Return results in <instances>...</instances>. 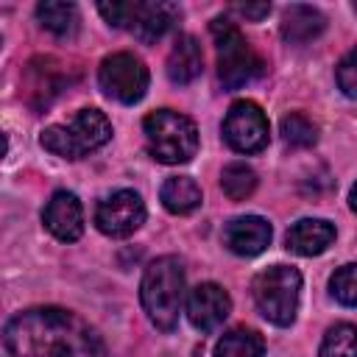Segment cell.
<instances>
[{
	"label": "cell",
	"mask_w": 357,
	"mask_h": 357,
	"mask_svg": "<svg viewBox=\"0 0 357 357\" xmlns=\"http://www.w3.org/2000/svg\"><path fill=\"white\" fill-rule=\"evenodd\" d=\"M3 340L14 357H103L95 329L59 307H33L14 315Z\"/></svg>",
	"instance_id": "cell-1"
},
{
	"label": "cell",
	"mask_w": 357,
	"mask_h": 357,
	"mask_svg": "<svg viewBox=\"0 0 357 357\" xmlns=\"http://www.w3.org/2000/svg\"><path fill=\"white\" fill-rule=\"evenodd\" d=\"M181 296H184V268L176 257H159L145 268L139 298L148 312V318L162 329L170 332L181 312Z\"/></svg>",
	"instance_id": "cell-2"
},
{
	"label": "cell",
	"mask_w": 357,
	"mask_h": 357,
	"mask_svg": "<svg viewBox=\"0 0 357 357\" xmlns=\"http://www.w3.org/2000/svg\"><path fill=\"white\" fill-rule=\"evenodd\" d=\"M145 142L153 159L165 165H181L190 162L198 151V128L190 117L173 112V109H159L151 112L142 120Z\"/></svg>",
	"instance_id": "cell-3"
},
{
	"label": "cell",
	"mask_w": 357,
	"mask_h": 357,
	"mask_svg": "<svg viewBox=\"0 0 357 357\" xmlns=\"http://www.w3.org/2000/svg\"><path fill=\"white\" fill-rule=\"evenodd\" d=\"M112 137V123L98 109H81L70 123L64 126H47L39 137L42 148L61 156V159H81L100 145H106Z\"/></svg>",
	"instance_id": "cell-4"
},
{
	"label": "cell",
	"mask_w": 357,
	"mask_h": 357,
	"mask_svg": "<svg viewBox=\"0 0 357 357\" xmlns=\"http://www.w3.org/2000/svg\"><path fill=\"white\" fill-rule=\"evenodd\" d=\"M209 28L218 45V75L226 89H240L262 75V59L229 17H215Z\"/></svg>",
	"instance_id": "cell-5"
},
{
	"label": "cell",
	"mask_w": 357,
	"mask_h": 357,
	"mask_svg": "<svg viewBox=\"0 0 357 357\" xmlns=\"http://www.w3.org/2000/svg\"><path fill=\"white\" fill-rule=\"evenodd\" d=\"M257 310L276 326H290L298 310L301 273L293 265H271L254 276L251 284Z\"/></svg>",
	"instance_id": "cell-6"
},
{
	"label": "cell",
	"mask_w": 357,
	"mask_h": 357,
	"mask_svg": "<svg viewBox=\"0 0 357 357\" xmlns=\"http://www.w3.org/2000/svg\"><path fill=\"white\" fill-rule=\"evenodd\" d=\"M98 11L103 14V20L109 25L128 28L142 42L162 39L170 31V25L178 20V6H173V3H145V0L123 3V0H112V3H98Z\"/></svg>",
	"instance_id": "cell-7"
},
{
	"label": "cell",
	"mask_w": 357,
	"mask_h": 357,
	"mask_svg": "<svg viewBox=\"0 0 357 357\" xmlns=\"http://www.w3.org/2000/svg\"><path fill=\"white\" fill-rule=\"evenodd\" d=\"M98 81L109 98L120 103H137L142 100L151 75H148V67L134 53H112L100 61Z\"/></svg>",
	"instance_id": "cell-8"
},
{
	"label": "cell",
	"mask_w": 357,
	"mask_h": 357,
	"mask_svg": "<svg viewBox=\"0 0 357 357\" xmlns=\"http://www.w3.org/2000/svg\"><path fill=\"white\" fill-rule=\"evenodd\" d=\"M268 117L254 100H237L231 103L226 120H223V137L226 142L240 153H257L268 145Z\"/></svg>",
	"instance_id": "cell-9"
},
{
	"label": "cell",
	"mask_w": 357,
	"mask_h": 357,
	"mask_svg": "<svg viewBox=\"0 0 357 357\" xmlns=\"http://www.w3.org/2000/svg\"><path fill=\"white\" fill-rule=\"evenodd\" d=\"M145 220V204L134 190H117L95 209V223L109 237H128Z\"/></svg>",
	"instance_id": "cell-10"
},
{
	"label": "cell",
	"mask_w": 357,
	"mask_h": 357,
	"mask_svg": "<svg viewBox=\"0 0 357 357\" xmlns=\"http://www.w3.org/2000/svg\"><path fill=\"white\" fill-rule=\"evenodd\" d=\"M229 312H231V298L215 282H201L187 296V318L201 332L218 329L229 318Z\"/></svg>",
	"instance_id": "cell-11"
},
{
	"label": "cell",
	"mask_w": 357,
	"mask_h": 357,
	"mask_svg": "<svg viewBox=\"0 0 357 357\" xmlns=\"http://www.w3.org/2000/svg\"><path fill=\"white\" fill-rule=\"evenodd\" d=\"M42 220H45V226H47V231L53 237H59L64 243H73L84 231V209H81V201L73 192L59 190L47 201V206L42 212Z\"/></svg>",
	"instance_id": "cell-12"
},
{
	"label": "cell",
	"mask_w": 357,
	"mask_h": 357,
	"mask_svg": "<svg viewBox=\"0 0 357 357\" xmlns=\"http://www.w3.org/2000/svg\"><path fill=\"white\" fill-rule=\"evenodd\" d=\"M271 223L259 215H243L234 218L226 231H223V243L229 245V251L240 254V257H257L268 248L271 243Z\"/></svg>",
	"instance_id": "cell-13"
},
{
	"label": "cell",
	"mask_w": 357,
	"mask_h": 357,
	"mask_svg": "<svg viewBox=\"0 0 357 357\" xmlns=\"http://www.w3.org/2000/svg\"><path fill=\"white\" fill-rule=\"evenodd\" d=\"M332 240H335V226L321 218H304V220L293 223L284 237L287 248L301 257H315V254L326 251L332 245Z\"/></svg>",
	"instance_id": "cell-14"
},
{
	"label": "cell",
	"mask_w": 357,
	"mask_h": 357,
	"mask_svg": "<svg viewBox=\"0 0 357 357\" xmlns=\"http://www.w3.org/2000/svg\"><path fill=\"white\" fill-rule=\"evenodd\" d=\"M204 70V53L195 36L184 33L176 39L170 56H167V75L173 84H190L201 75Z\"/></svg>",
	"instance_id": "cell-15"
},
{
	"label": "cell",
	"mask_w": 357,
	"mask_h": 357,
	"mask_svg": "<svg viewBox=\"0 0 357 357\" xmlns=\"http://www.w3.org/2000/svg\"><path fill=\"white\" fill-rule=\"evenodd\" d=\"M326 28V20L318 8L312 6H290L284 8L282 17V36L290 45H304L310 39H315L321 31Z\"/></svg>",
	"instance_id": "cell-16"
},
{
	"label": "cell",
	"mask_w": 357,
	"mask_h": 357,
	"mask_svg": "<svg viewBox=\"0 0 357 357\" xmlns=\"http://www.w3.org/2000/svg\"><path fill=\"white\" fill-rule=\"evenodd\" d=\"M159 198H162V204H165L167 212L187 215L195 206H201V187L190 176H173V178H167L162 184Z\"/></svg>",
	"instance_id": "cell-17"
},
{
	"label": "cell",
	"mask_w": 357,
	"mask_h": 357,
	"mask_svg": "<svg viewBox=\"0 0 357 357\" xmlns=\"http://www.w3.org/2000/svg\"><path fill=\"white\" fill-rule=\"evenodd\" d=\"M262 351H265L262 335L245 326L226 332L215 346V357H262Z\"/></svg>",
	"instance_id": "cell-18"
},
{
	"label": "cell",
	"mask_w": 357,
	"mask_h": 357,
	"mask_svg": "<svg viewBox=\"0 0 357 357\" xmlns=\"http://www.w3.org/2000/svg\"><path fill=\"white\" fill-rule=\"evenodd\" d=\"M36 17L56 36H73L78 31V8L73 3H53V0L39 3Z\"/></svg>",
	"instance_id": "cell-19"
},
{
	"label": "cell",
	"mask_w": 357,
	"mask_h": 357,
	"mask_svg": "<svg viewBox=\"0 0 357 357\" xmlns=\"http://www.w3.org/2000/svg\"><path fill=\"white\" fill-rule=\"evenodd\" d=\"M318 357H357V326L335 324L318 349Z\"/></svg>",
	"instance_id": "cell-20"
},
{
	"label": "cell",
	"mask_w": 357,
	"mask_h": 357,
	"mask_svg": "<svg viewBox=\"0 0 357 357\" xmlns=\"http://www.w3.org/2000/svg\"><path fill=\"white\" fill-rule=\"evenodd\" d=\"M220 187H223V192H226L231 201H245V198L257 190V173H254L248 165L234 162V165L223 167Z\"/></svg>",
	"instance_id": "cell-21"
},
{
	"label": "cell",
	"mask_w": 357,
	"mask_h": 357,
	"mask_svg": "<svg viewBox=\"0 0 357 357\" xmlns=\"http://www.w3.org/2000/svg\"><path fill=\"white\" fill-rule=\"evenodd\" d=\"M282 137H284V142H290L296 148H310L318 139V128L310 117L293 112V114L282 117Z\"/></svg>",
	"instance_id": "cell-22"
},
{
	"label": "cell",
	"mask_w": 357,
	"mask_h": 357,
	"mask_svg": "<svg viewBox=\"0 0 357 357\" xmlns=\"http://www.w3.org/2000/svg\"><path fill=\"white\" fill-rule=\"evenodd\" d=\"M329 290L340 304L357 307V262H349V265L337 268L329 279Z\"/></svg>",
	"instance_id": "cell-23"
},
{
	"label": "cell",
	"mask_w": 357,
	"mask_h": 357,
	"mask_svg": "<svg viewBox=\"0 0 357 357\" xmlns=\"http://www.w3.org/2000/svg\"><path fill=\"white\" fill-rule=\"evenodd\" d=\"M337 86L343 89V95L357 98V47H351L340 64H337Z\"/></svg>",
	"instance_id": "cell-24"
},
{
	"label": "cell",
	"mask_w": 357,
	"mask_h": 357,
	"mask_svg": "<svg viewBox=\"0 0 357 357\" xmlns=\"http://www.w3.org/2000/svg\"><path fill=\"white\" fill-rule=\"evenodd\" d=\"M231 11H237L240 17H248V20H262L271 14V6L268 3H234Z\"/></svg>",
	"instance_id": "cell-25"
},
{
	"label": "cell",
	"mask_w": 357,
	"mask_h": 357,
	"mask_svg": "<svg viewBox=\"0 0 357 357\" xmlns=\"http://www.w3.org/2000/svg\"><path fill=\"white\" fill-rule=\"evenodd\" d=\"M349 204H351V209L357 212V184L351 187V195H349Z\"/></svg>",
	"instance_id": "cell-26"
}]
</instances>
